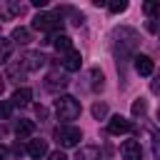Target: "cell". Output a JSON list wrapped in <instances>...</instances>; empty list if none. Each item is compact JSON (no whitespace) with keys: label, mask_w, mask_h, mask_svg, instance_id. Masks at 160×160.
Instances as JSON below:
<instances>
[{"label":"cell","mask_w":160,"mask_h":160,"mask_svg":"<svg viewBox=\"0 0 160 160\" xmlns=\"http://www.w3.org/2000/svg\"><path fill=\"white\" fill-rule=\"evenodd\" d=\"M108 8H110V12H112V15H118V12L128 10V2H125V0H115V2H110Z\"/></svg>","instance_id":"cell-22"},{"label":"cell","mask_w":160,"mask_h":160,"mask_svg":"<svg viewBox=\"0 0 160 160\" xmlns=\"http://www.w3.org/2000/svg\"><path fill=\"white\" fill-rule=\"evenodd\" d=\"M120 152H122V160H142V148L138 140H125Z\"/></svg>","instance_id":"cell-7"},{"label":"cell","mask_w":160,"mask_h":160,"mask_svg":"<svg viewBox=\"0 0 160 160\" xmlns=\"http://www.w3.org/2000/svg\"><path fill=\"white\" fill-rule=\"evenodd\" d=\"M145 110H148V102H145L142 98H138V100L132 102V115H145Z\"/></svg>","instance_id":"cell-21"},{"label":"cell","mask_w":160,"mask_h":160,"mask_svg":"<svg viewBox=\"0 0 160 160\" xmlns=\"http://www.w3.org/2000/svg\"><path fill=\"white\" fill-rule=\"evenodd\" d=\"M48 160H68V158H65V152H62V150H52V152L48 155Z\"/></svg>","instance_id":"cell-26"},{"label":"cell","mask_w":160,"mask_h":160,"mask_svg":"<svg viewBox=\"0 0 160 160\" xmlns=\"http://www.w3.org/2000/svg\"><path fill=\"white\" fill-rule=\"evenodd\" d=\"M0 160H8V152H5V148H0Z\"/></svg>","instance_id":"cell-29"},{"label":"cell","mask_w":160,"mask_h":160,"mask_svg":"<svg viewBox=\"0 0 160 160\" xmlns=\"http://www.w3.org/2000/svg\"><path fill=\"white\" fill-rule=\"evenodd\" d=\"M0 95H2V80H0Z\"/></svg>","instance_id":"cell-30"},{"label":"cell","mask_w":160,"mask_h":160,"mask_svg":"<svg viewBox=\"0 0 160 160\" xmlns=\"http://www.w3.org/2000/svg\"><path fill=\"white\" fill-rule=\"evenodd\" d=\"M90 78H92V90H102V72L98 68L90 70Z\"/></svg>","instance_id":"cell-20"},{"label":"cell","mask_w":160,"mask_h":160,"mask_svg":"<svg viewBox=\"0 0 160 160\" xmlns=\"http://www.w3.org/2000/svg\"><path fill=\"white\" fill-rule=\"evenodd\" d=\"M22 75H25V68H22V62H12V65H8V78H10V80L20 82V80H22Z\"/></svg>","instance_id":"cell-18"},{"label":"cell","mask_w":160,"mask_h":160,"mask_svg":"<svg viewBox=\"0 0 160 160\" xmlns=\"http://www.w3.org/2000/svg\"><path fill=\"white\" fill-rule=\"evenodd\" d=\"M52 45L58 48V52H65V55L72 50V40H70L68 35H55V38H52Z\"/></svg>","instance_id":"cell-15"},{"label":"cell","mask_w":160,"mask_h":160,"mask_svg":"<svg viewBox=\"0 0 160 160\" xmlns=\"http://www.w3.org/2000/svg\"><path fill=\"white\" fill-rule=\"evenodd\" d=\"M30 98H32L30 88H18V90L12 92V105H18V108H25V105L30 102Z\"/></svg>","instance_id":"cell-12"},{"label":"cell","mask_w":160,"mask_h":160,"mask_svg":"<svg viewBox=\"0 0 160 160\" xmlns=\"http://www.w3.org/2000/svg\"><path fill=\"white\" fill-rule=\"evenodd\" d=\"M28 155L35 158V160H40L42 155H48V142L45 140H30L28 142Z\"/></svg>","instance_id":"cell-11"},{"label":"cell","mask_w":160,"mask_h":160,"mask_svg":"<svg viewBox=\"0 0 160 160\" xmlns=\"http://www.w3.org/2000/svg\"><path fill=\"white\" fill-rule=\"evenodd\" d=\"M55 112H58L60 120L70 122V120H75V118L80 115V100L72 98V95H60V98L55 100Z\"/></svg>","instance_id":"cell-2"},{"label":"cell","mask_w":160,"mask_h":160,"mask_svg":"<svg viewBox=\"0 0 160 160\" xmlns=\"http://www.w3.org/2000/svg\"><path fill=\"white\" fill-rule=\"evenodd\" d=\"M80 65H82V55H80L78 50H70V52L62 58V68H65L68 72H75V70H80Z\"/></svg>","instance_id":"cell-8"},{"label":"cell","mask_w":160,"mask_h":160,"mask_svg":"<svg viewBox=\"0 0 160 160\" xmlns=\"http://www.w3.org/2000/svg\"><path fill=\"white\" fill-rule=\"evenodd\" d=\"M142 10H145L148 18L160 20V2H158V0H145V2H142Z\"/></svg>","instance_id":"cell-17"},{"label":"cell","mask_w":160,"mask_h":160,"mask_svg":"<svg viewBox=\"0 0 160 160\" xmlns=\"http://www.w3.org/2000/svg\"><path fill=\"white\" fill-rule=\"evenodd\" d=\"M92 115H95L98 120L105 118V115H108V105H105V102H95V105H92Z\"/></svg>","instance_id":"cell-23"},{"label":"cell","mask_w":160,"mask_h":160,"mask_svg":"<svg viewBox=\"0 0 160 160\" xmlns=\"http://www.w3.org/2000/svg\"><path fill=\"white\" fill-rule=\"evenodd\" d=\"M10 55H12V40L0 38V62H8Z\"/></svg>","instance_id":"cell-19"},{"label":"cell","mask_w":160,"mask_h":160,"mask_svg":"<svg viewBox=\"0 0 160 160\" xmlns=\"http://www.w3.org/2000/svg\"><path fill=\"white\" fill-rule=\"evenodd\" d=\"M32 28L40 32H58L62 28V20H58V15H52V12H40V15H35Z\"/></svg>","instance_id":"cell-4"},{"label":"cell","mask_w":160,"mask_h":160,"mask_svg":"<svg viewBox=\"0 0 160 160\" xmlns=\"http://www.w3.org/2000/svg\"><path fill=\"white\" fill-rule=\"evenodd\" d=\"M130 130H132V122L125 120L122 115H115V118H110V122H108V132H110V135H122V132H130Z\"/></svg>","instance_id":"cell-6"},{"label":"cell","mask_w":160,"mask_h":160,"mask_svg":"<svg viewBox=\"0 0 160 160\" xmlns=\"http://www.w3.org/2000/svg\"><path fill=\"white\" fill-rule=\"evenodd\" d=\"M115 38H118V42H115V52H118V58H125V55H130L135 48H138V32L132 30V28H120V30H115Z\"/></svg>","instance_id":"cell-1"},{"label":"cell","mask_w":160,"mask_h":160,"mask_svg":"<svg viewBox=\"0 0 160 160\" xmlns=\"http://www.w3.org/2000/svg\"><path fill=\"white\" fill-rule=\"evenodd\" d=\"M152 70H155V62L148 55H135V72L138 75H152Z\"/></svg>","instance_id":"cell-9"},{"label":"cell","mask_w":160,"mask_h":160,"mask_svg":"<svg viewBox=\"0 0 160 160\" xmlns=\"http://www.w3.org/2000/svg\"><path fill=\"white\" fill-rule=\"evenodd\" d=\"M10 112H12V102L0 100V118H2V120H8V118H10Z\"/></svg>","instance_id":"cell-24"},{"label":"cell","mask_w":160,"mask_h":160,"mask_svg":"<svg viewBox=\"0 0 160 160\" xmlns=\"http://www.w3.org/2000/svg\"><path fill=\"white\" fill-rule=\"evenodd\" d=\"M30 40H32V35H30L28 28H15V30H12V42H18V45H28Z\"/></svg>","instance_id":"cell-16"},{"label":"cell","mask_w":160,"mask_h":160,"mask_svg":"<svg viewBox=\"0 0 160 160\" xmlns=\"http://www.w3.org/2000/svg\"><path fill=\"white\" fill-rule=\"evenodd\" d=\"M20 62H22L25 70H40V68L45 65V55H42L40 50H30V52H25V58H22Z\"/></svg>","instance_id":"cell-5"},{"label":"cell","mask_w":160,"mask_h":160,"mask_svg":"<svg viewBox=\"0 0 160 160\" xmlns=\"http://www.w3.org/2000/svg\"><path fill=\"white\" fill-rule=\"evenodd\" d=\"M68 82H70V80H68L65 75H60V72H50V75H48V80H45V88L55 92V90H62V88H68Z\"/></svg>","instance_id":"cell-10"},{"label":"cell","mask_w":160,"mask_h":160,"mask_svg":"<svg viewBox=\"0 0 160 160\" xmlns=\"http://www.w3.org/2000/svg\"><path fill=\"white\" fill-rule=\"evenodd\" d=\"M55 140H58L62 148H75V145L82 140V132H80V128L60 125V128H55Z\"/></svg>","instance_id":"cell-3"},{"label":"cell","mask_w":160,"mask_h":160,"mask_svg":"<svg viewBox=\"0 0 160 160\" xmlns=\"http://www.w3.org/2000/svg\"><path fill=\"white\" fill-rule=\"evenodd\" d=\"M32 5H35V8H45V5H48V0H32Z\"/></svg>","instance_id":"cell-28"},{"label":"cell","mask_w":160,"mask_h":160,"mask_svg":"<svg viewBox=\"0 0 160 160\" xmlns=\"http://www.w3.org/2000/svg\"><path fill=\"white\" fill-rule=\"evenodd\" d=\"M35 112H38V118H45V115H48V110H45L42 105H38V108H35Z\"/></svg>","instance_id":"cell-27"},{"label":"cell","mask_w":160,"mask_h":160,"mask_svg":"<svg viewBox=\"0 0 160 160\" xmlns=\"http://www.w3.org/2000/svg\"><path fill=\"white\" fill-rule=\"evenodd\" d=\"M152 155L160 160V132H152Z\"/></svg>","instance_id":"cell-25"},{"label":"cell","mask_w":160,"mask_h":160,"mask_svg":"<svg viewBox=\"0 0 160 160\" xmlns=\"http://www.w3.org/2000/svg\"><path fill=\"white\" fill-rule=\"evenodd\" d=\"M75 160H100V150H98V148H92V145H85V148H80V150H78Z\"/></svg>","instance_id":"cell-14"},{"label":"cell","mask_w":160,"mask_h":160,"mask_svg":"<svg viewBox=\"0 0 160 160\" xmlns=\"http://www.w3.org/2000/svg\"><path fill=\"white\" fill-rule=\"evenodd\" d=\"M32 132H35V122H32V120H20V122L15 125V135H18L20 140L30 138Z\"/></svg>","instance_id":"cell-13"}]
</instances>
